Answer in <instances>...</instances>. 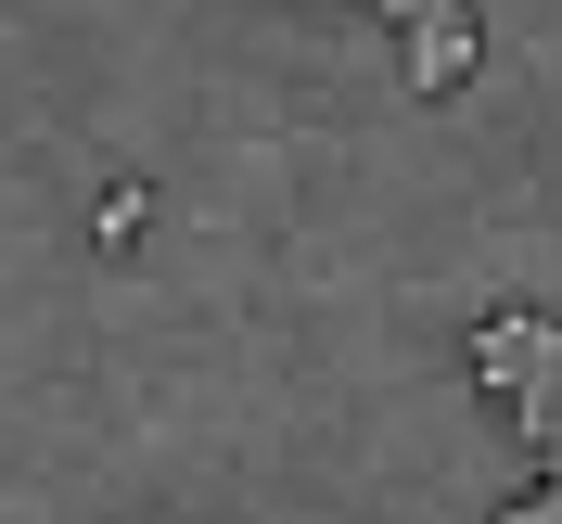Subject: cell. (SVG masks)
I'll use <instances>...</instances> for the list:
<instances>
[{"label": "cell", "mask_w": 562, "mask_h": 524, "mask_svg": "<svg viewBox=\"0 0 562 524\" xmlns=\"http://www.w3.org/2000/svg\"><path fill=\"white\" fill-rule=\"evenodd\" d=\"M473 371H486L498 397H525V384H562V320H537V308H498L486 333H473Z\"/></svg>", "instance_id": "obj_1"}, {"label": "cell", "mask_w": 562, "mask_h": 524, "mask_svg": "<svg viewBox=\"0 0 562 524\" xmlns=\"http://www.w3.org/2000/svg\"><path fill=\"white\" fill-rule=\"evenodd\" d=\"M473 77V0H448L435 26H409V90H460Z\"/></svg>", "instance_id": "obj_2"}, {"label": "cell", "mask_w": 562, "mask_h": 524, "mask_svg": "<svg viewBox=\"0 0 562 524\" xmlns=\"http://www.w3.org/2000/svg\"><path fill=\"white\" fill-rule=\"evenodd\" d=\"M384 13H396V26H435V13H448V0H384Z\"/></svg>", "instance_id": "obj_3"}]
</instances>
